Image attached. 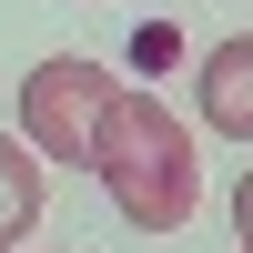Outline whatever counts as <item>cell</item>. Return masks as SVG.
I'll use <instances>...</instances> for the list:
<instances>
[{
  "label": "cell",
  "instance_id": "3",
  "mask_svg": "<svg viewBox=\"0 0 253 253\" xmlns=\"http://www.w3.org/2000/svg\"><path fill=\"white\" fill-rule=\"evenodd\" d=\"M193 101H203V122H213V132L253 142V41H223V51H203Z\"/></svg>",
  "mask_w": 253,
  "mask_h": 253
},
{
  "label": "cell",
  "instance_id": "1",
  "mask_svg": "<svg viewBox=\"0 0 253 253\" xmlns=\"http://www.w3.org/2000/svg\"><path fill=\"white\" fill-rule=\"evenodd\" d=\"M91 182L112 193V213L132 233H182L203 213V152H193V122L172 101L132 91L122 81L101 101V132H91Z\"/></svg>",
  "mask_w": 253,
  "mask_h": 253
},
{
  "label": "cell",
  "instance_id": "2",
  "mask_svg": "<svg viewBox=\"0 0 253 253\" xmlns=\"http://www.w3.org/2000/svg\"><path fill=\"white\" fill-rule=\"evenodd\" d=\"M122 81L101 71V61H41L31 81H20V142H31L41 162H71V172H91V132H101V101H112Z\"/></svg>",
  "mask_w": 253,
  "mask_h": 253
},
{
  "label": "cell",
  "instance_id": "5",
  "mask_svg": "<svg viewBox=\"0 0 253 253\" xmlns=\"http://www.w3.org/2000/svg\"><path fill=\"white\" fill-rule=\"evenodd\" d=\"M233 233H243V253H253V172L233 182Z\"/></svg>",
  "mask_w": 253,
  "mask_h": 253
},
{
  "label": "cell",
  "instance_id": "4",
  "mask_svg": "<svg viewBox=\"0 0 253 253\" xmlns=\"http://www.w3.org/2000/svg\"><path fill=\"white\" fill-rule=\"evenodd\" d=\"M41 203H51V172H41V152L20 132H0V253H20L41 233Z\"/></svg>",
  "mask_w": 253,
  "mask_h": 253
}]
</instances>
